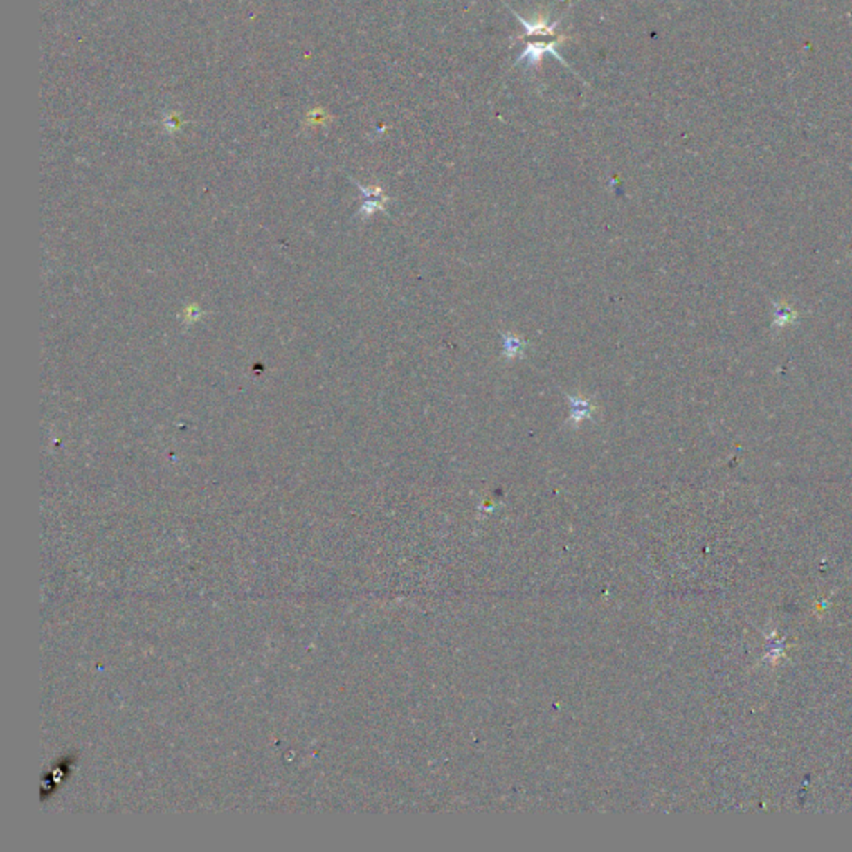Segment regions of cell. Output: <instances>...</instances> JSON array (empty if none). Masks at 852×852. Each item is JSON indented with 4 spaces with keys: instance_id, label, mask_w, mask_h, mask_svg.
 <instances>
[{
    "instance_id": "cell-1",
    "label": "cell",
    "mask_w": 852,
    "mask_h": 852,
    "mask_svg": "<svg viewBox=\"0 0 852 852\" xmlns=\"http://www.w3.org/2000/svg\"><path fill=\"white\" fill-rule=\"evenodd\" d=\"M566 400L570 403V418L566 419V425L571 428H578L584 419H592L595 417L596 406L591 398L583 397V395H566Z\"/></svg>"
},
{
    "instance_id": "cell-3",
    "label": "cell",
    "mask_w": 852,
    "mask_h": 852,
    "mask_svg": "<svg viewBox=\"0 0 852 852\" xmlns=\"http://www.w3.org/2000/svg\"><path fill=\"white\" fill-rule=\"evenodd\" d=\"M501 340H503V356L506 360H516V358L525 356L526 340L521 338L520 335L511 332L501 333Z\"/></svg>"
},
{
    "instance_id": "cell-5",
    "label": "cell",
    "mask_w": 852,
    "mask_h": 852,
    "mask_svg": "<svg viewBox=\"0 0 852 852\" xmlns=\"http://www.w3.org/2000/svg\"><path fill=\"white\" fill-rule=\"evenodd\" d=\"M516 17L520 19L523 26H525V34L526 35H529V37H536V35L546 37V35H551V37H553L554 34H556L558 22L551 24L546 19H538L536 22L531 24V22H526V20L523 19L520 14H516Z\"/></svg>"
},
{
    "instance_id": "cell-2",
    "label": "cell",
    "mask_w": 852,
    "mask_h": 852,
    "mask_svg": "<svg viewBox=\"0 0 852 852\" xmlns=\"http://www.w3.org/2000/svg\"><path fill=\"white\" fill-rule=\"evenodd\" d=\"M561 40H563V37H558L556 40H553V42H548V44H543L541 42V44H529V45H526L525 52L521 53V57H520V59H518V62H526V64L531 65V67H536L539 62H541L543 55H545V53H553V55L558 57L559 60L565 62V60L561 59V57H559V53L556 52V45L561 42Z\"/></svg>"
},
{
    "instance_id": "cell-4",
    "label": "cell",
    "mask_w": 852,
    "mask_h": 852,
    "mask_svg": "<svg viewBox=\"0 0 852 852\" xmlns=\"http://www.w3.org/2000/svg\"><path fill=\"white\" fill-rule=\"evenodd\" d=\"M361 192L365 193V203L363 207H361V215L363 217H370L373 215L374 212H378V210H383V205L386 203V197L383 195L381 188H363L361 187Z\"/></svg>"
}]
</instances>
